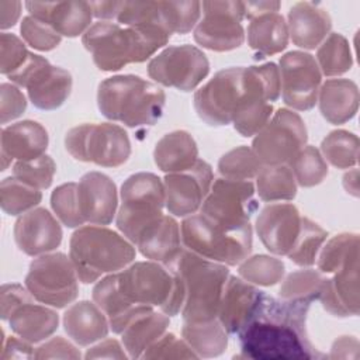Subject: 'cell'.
Here are the masks:
<instances>
[{
    "mask_svg": "<svg viewBox=\"0 0 360 360\" xmlns=\"http://www.w3.org/2000/svg\"><path fill=\"white\" fill-rule=\"evenodd\" d=\"M309 305L264 295L257 316L238 333L240 356L255 360L323 359L309 340L307 315Z\"/></svg>",
    "mask_w": 360,
    "mask_h": 360,
    "instance_id": "6da1fadb",
    "label": "cell"
},
{
    "mask_svg": "<svg viewBox=\"0 0 360 360\" xmlns=\"http://www.w3.org/2000/svg\"><path fill=\"white\" fill-rule=\"evenodd\" d=\"M165 104V91L156 83L135 75L111 76L98 84L100 112L129 128L156 124L163 114Z\"/></svg>",
    "mask_w": 360,
    "mask_h": 360,
    "instance_id": "7a4b0ae2",
    "label": "cell"
},
{
    "mask_svg": "<svg viewBox=\"0 0 360 360\" xmlns=\"http://www.w3.org/2000/svg\"><path fill=\"white\" fill-rule=\"evenodd\" d=\"M136 256L135 246L122 235L103 225L77 228L69 242V257L84 284L98 281L104 274L121 271Z\"/></svg>",
    "mask_w": 360,
    "mask_h": 360,
    "instance_id": "3957f363",
    "label": "cell"
},
{
    "mask_svg": "<svg viewBox=\"0 0 360 360\" xmlns=\"http://www.w3.org/2000/svg\"><path fill=\"white\" fill-rule=\"evenodd\" d=\"M167 42L166 37L110 21L94 22L82 35V44L91 53L94 65L104 72L145 62Z\"/></svg>",
    "mask_w": 360,
    "mask_h": 360,
    "instance_id": "277c9868",
    "label": "cell"
},
{
    "mask_svg": "<svg viewBox=\"0 0 360 360\" xmlns=\"http://www.w3.org/2000/svg\"><path fill=\"white\" fill-rule=\"evenodd\" d=\"M183 280L186 298L181 308L183 322H204L218 316L225 283L229 277L228 266L208 260L188 249L167 264Z\"/></svg>",
    "mask_w": 360,
    "mask_h": 360,
    "instance_id": "5b68a950",
    "label": "cell"
},
{
    "mask_svg": "<svg viewBox=\"0 0 360 360\" xmlns=\"http://www.w3.org/2000/svg\"><path fill=\"white\" fill-rule=\"evenodd\" d=\"M118 287L132 304L158 308L169 316L181 312L186 298L180 276L167 264L153 260L132 262L118 271Z\"/></svg>",
    "mask_w": 360,
    "mask_h": 360,
    "instance_id": "8992f818",
    "label": "cell"
},
{
    "mask_svg": "<svg viewBox=\"0 0 360 360\" xmlns=\"http://www.w3.org/2000/svg\"><path fill=\"white\" fill-rule=\"evenodd\" d=\"M186 249L225 266H236L252 252V225L225 226L200 212L188 215L180 225Z\"/></svg>",
    "mask_w": 360,
    "mask_h": 360,
    "instance_id": "52a82bcc",
    "label": "cell"
},
{
    "mask_svg": "<svg viewBox=\"0 0 360 360\" xmlns=\"http://www.w3.org/2000/svg\"><path fill=\"white\" fill-rule=\"evenodd\" d=\"M121 205L115 224L118 231L134 245L138 233L163 215L166 202L163 180L153 173L131 174L120 190Z\"/></svg>",
    "mask_w": 360,
    "mask_h": 360,
    "instance_id": "ba28073f",
    "label": "cell"
},
{
    "mask_svg": "<svg viewBox=\"0 0 360 360\" xmlns=\"http://www.w3.org/2000/svg\"><path fill=\"white\" fill-rule=\"evenodd\" d=\"M65 148L76 160L103 167H118L131 155L127 131L112 122L82 124L70 128L65 136Z\"/></svg>",
    "mask_w": 360,
    "mask_h": 360,
    "instance_id": "9c48e42d",
    "label": "cell"
},
{
    "mask_svg": "<svg viewBox=\"0 0 360 360\" xmlns=\"http://www.w3.org/2000/svg\"><path fill=\"white\" fill-rule=\"evenodd\" d=\"M25 287L37 301L52 308H65L79 295V277L69 256L49 252L31 262Z\"/></svg>",
    "mask_w": 360,
    "mask_h": 360,
    "instance_id": "30bf717a",
    "label": "cell"
},
{
    "mask_svg": "<svg viewBox=\"0 0 360 360\" xmlns=\"http://www.w3.org/2000/svg\"><path fill=\"white\" fill-rule=\"evenodd\" d=\"M307 141V127L300 114L280 108L255 135L252 149L263 166L290 165Z\"/></svg>",
    "mask_w": 360,
    "mask_h": 360,
    "instance_id": "8fae6325",
    "label": "cell"
},
{
    "mask_svg": "<svg viewBox=\"0 0 360 360\" xmlns=\"http://www.w3.org/2000/svg\"><path fill=\"white\" fill-rule=\"evenodd\" d=\"M11 83L27 89L30 101L39 110L59 108L72 91V75L59 66H53L41 55L30 52L25 63L7 76Z\"/></svg>",
    "mask_w": 360,
    "mask_h": 360,
    "instance_id": "7c38bea8",
    "label": "cell"
},
{
    "mask_svg": "<svg viewBox=\"0 0 360 360\" xmlns=\"http://www.w3.org/2000/svg\"><path fill=\"white\" fill-rule=\"evenodd\" d=\"M208 73L207 55L188 44L165 48L148 63V75L153 82L181 91L194 90Z\"/></svg>",
    "mask_w": 360,
    "mask_h": 360,
    "instance_id": "4fadbf2b",
    "label": "cell"
},
{
    "mask_svg": "<svg viewBox=\"0 0 360 360\" xmlns=\"http://www.w3.org/2000/svg\"><path fill=\"white\" fill-rule=\"evenodd\" d=\"M202 18L194 28V41L214 52H228L245 41L243 1H202Z\"/></svg>",
    "mask_w": 360,
    "mask_h": 360,
    "instance_id": "5bb4252c",
    "label": "cell"
},
{
    "mask_svg": "<svg viewBox=\"0 0 360 360\" xmlns=\"http://www.w3.org/2000/svg\"><path fill=\"white\" fill-rule=\"evenodd\" d=\"M256 188L250 180L219 177L212 181L200 214L225 226H245L257 210Z\"/></svg>",
    "mask_w": 360,
    "mask_h": 360,
    "instance_id": "9a60e30c",
    "label": "cell"
},
{
    "mask_svg": "<svg viewBox=\"0 0 360 360\" xmlns=\"http://www.w3.org/2000/svg\"><path fill=\"white\" fill-rule=\"evenodd\" d=\"M242 94L243 66L226 68L217 72L194 93V110L205 124L224 127L232 122Z\"/></svg>",
    "mask_w": 360,
    "mask_h": 360,
    "instance_id": "2e32d148",
    "label": "cell"
},
{
    "mask_svg": "<svg viewBox=\"0 0 360 360\" xmlns=\"http://www.w3.org/2000/svg\"><path fill=\"white\" fill-rule=\"evenodd\" d=\"M280 93L285 105L297 111L311 110L318 100L322 73L315 58L304 51H291L280 59Z\"/></svg>",
    "mask_w": 360,
    "mask_h": 360,
    "instance_id": "e0dca14e",
    "label": "cell"
},
{
    "mask_svg": "<svg viewBox=\"0 0 360 360\" xmlns=\"http://www.w3.org/2000/svg\"><path fill=\"white\" fill-rule=\"evenodd\" d=\"M212 181V169L201 159L187 170L167 173L163 179V186L165 207L169 214L181 218L197 214L211 190Z\"/></svg>",
    "mask_w": 360,
    "mask_h": 360,
    "instance_id": "ac0fdd59",
    "label": "cell"
},
{
    "mask_svg": "<svg viewBox=\"0 0 360 360\" xmlns=\"http://www.w3.org/2000/svg\"><path fill=\"white\" fill-rule=\"evenodd\" d=\"M264 295V291L242 277H228L217 316L228 335H238L257 316Z\"/></svg>",
    "mask_w": 360,
    "mask_h": 360,
    "instance_id": "d6986e66",
    "label": "cell"
},
{
    "mask_svg": "<svg viewBox=\"0 0 360 360\" xmlns=\"http://www.w3.org/2000/svg\"><path fill=\"white\" fill-rule=\"evenodd\" d=\"M301 214L294 204L271 202L262 208L256 218V232L264 248L277 255L287 256L301 229Z\"/></svg>",
    "mask_w": 360,
    "mask_h": 360,
    "instance_id": "ffe728a7",
    "label": "cell"
},
{
    "mask_svg": "<svg viewBox=\"0 0 360 360\" xmlns=\"http://www.w3.org/2000/svg\"><path fill=\"white\" fill-rule=\"evenodd\" d=\"M13 232L15 245L28 256L53 252L59 248L63 236L59 221L46 208L41 207L20 215Z\"/></svg>",
    "mask_w": 360,
    "mask_h": 360,
    "instance_id": "44dd1931",
    "label": "cell"
},
{
    "mask_svg": "<svg viewBox=\"0 0 360 360\" xmlns=\"http://www.w3.org/2000/svg\"><path fill=\"white\" fill-rule=\"evenodd\" d=\"M79 208L84 222L108 225L118 211L117 186L101 172H89L77 183Z\"/></svg>",
    "mask_w": 360,
    "mask_h": 360,
    "instance_id": "7402d4cb",
    "label": "cell"
},
{
    "mask_svg": "<svg viewBox=\"0 0 360 360\" xmlns=\"http://www.w3.org/2000/svg\"><path fill=\"white\" fill-rule=\"evenodd\" d=\"M30 15L52 27L60 37L83 35L91 24L93 10L87 1H25Z\"/></svg>",
    "mask_w": 360,
    "mask_h": 360,
    "instance_id": "603a6c76",
    "label": "cell"
},
{
    "mask_svg": "<svg viewBox=\"0 0 360 360\" xmlns=\"http://www.w3.org/2000/svg\"><path fill=\"white\" fill-rule=\"evenodd\" d=\"M359 291V259H354L332 273V277H325L319 301L333 316H356L360 309Z\"/></svg>",
    "mask_w": 360,
    "mask_h": 360,
    "instance_id": "cb8c5ba5",
    "label": "cell"
},
{
    "mask_svg": "<svg viewBox=\"0 0 360 360\" xmlns=\"http://www.w3.org/2000/svg\"><path fill=\"white\" fill-rule=\"evenodd\" d=\"M49 143L46 129L37 121L24 120L1 129V170L13 159L32 160L42 155Z\"/></svg>",
    "mask_w": 360,
    "mask_h": 360,
    "instance_id": "d4e9b609",
    "label": "cell"
},
{
    "mask_svg": "<svg viewBox=\"0 0 360 360\" xmlns=\"http://www.w3.org/2000/svg\"><path fill=\"white\" fill-rule=\"evenodd\" d=\"M134 246L143 257L170 264L183 249L180 225L173 217L163 214L138 233Z\"/></svg>",
    "mask_w": 360,
    "mask_h": 360,
    "instance_id": "484cf974",
    "label": "cell"
},
{
    "mask_svg": "<svg viewBox=\"0 0 360 360\" xmlns=\"http://www.w3.org/2000/svg\"><path fill=\"white\" fill-rule=\"evenodd\" d=\"M287 18L288 35L298 48L315 49L330 34L332 20L329 13L315 3H295L290 8Z\"/></svg>",
    "mask_w": 360,
    "mask_h": 360,
    "instance_id": "4316f807",
    "label": "cell"
},
{
    "mask_svg": "<svg viewBox=\"0 0 360 360\" xmlns=\"http://www.w3.org/2000/svg\"><path fill=\"white\" fill-rule=\"evenodd\" d=\"M11 330L30 343H39L55 333L59 325L56 311L32 295L15 305L7 316Z\"/></svg>",
    "mask_w": 360,
    "mask_h": 360,
    "instance_id": "83f0119b",
    "label": "cell"
},
{
    "mask_svg": "<svg viewBox=\"0 0 360 360\" xmlns=\"http://www.w3.org/2000/svg\"><path fill=\"white\" fill-rule=\"evenodd\" d=\"M169 315L149 305H139L128 319L121 335L122 346L131 359H139L169 328Z\"/></svg>",
    "mask_w": 360,
    "mask_h": 360,
    "instance_id": "f1b7e54d",
    "label": "cell"
},
{
    "mask_svg": "<svg viewBox=\"0 0 360 360\" xmlns=\"http://www.w3.org/2000/svg\"><path fill=\"white\" fill-rule=\"evenodd\" d=\"M68 336L79 346H90L107 338L110 322L96 302L79 301L72 304L62 318Z\"/></svg>",
    "mask_w": 360,
    "mask_h": 360,
    "instance_id": "f546056e",
    "label": "cell"
},
{
    "mask_svg": "<svg viewBox=\"0 0 360 360\" xmlns=\"http://www.w3.org/2000/svg\"><path fill=\"white\" fill-rule=\"evenodd\" d=\"M359 87L349 79H329L321 84L318 104L322 117L333 124L350 121L359 108Z\"/></svg>",
    "mask_w": 360,
    "mask_h": 360,
    "instance_id": "4dcf8cb0",
    "label": "cell"
},
{
    "mask_svg": "<svg viewBox=\"0 0 360 360\" xmlns=\"http://www.w3.org/2000/svg\"><path fill=\"white\" fill-rule=\"evenodd\" d=\"M153 160L158 169L167 173L183 172L198 160V148L190 132L176 129L165 134L155 145Z\"/></svg>",
    "mask_w": 360,
    "mask_h": 360,
    "instance_id": "1f68e13d",
    "label": "cell"
},
{
    "mask_svg": "<svg viewBox=\"0 0 360 360\" xmlns=\"http://www.w3.org/2000/svg\"><path fill=\"white\" fill-rule=\"evenodd\" d=\"M248 45L257 58L271 56L288 45V27L278 11H269L253 17L248 25Z\"/></svg>",
    "mask_w": 360,
    "mask_h": 360,
    "instance_id": "d6a6232c",
    "label": "cell"
},
{
    "mask_svg": "<svg viewBox=\"0 0 360 360\" xmlns=\"http://www.w3.org/2000/svg\"><path fill=\"white\" fill-rule=\"evenodd\" d=\"M93 301L107 315L110 329L114 333H121L128 319L135 314L139 305L128 301L118 287V271L107 274L98 280L93 288Z\"/></svg>",
    "mask_w": 360,
    "mask_h": 360,
    "instance_id": "836d02e7",
    "label": "cell"
},
{
    "mask_svg": "<svg viewBox=\"0 0 360 360\" xmlns=\"http://www.w3.org/2000/svg\"><path fill=\"white\" fill-rule=\"evenodd\" d=\"M181 336L198 357H218L228 347V332L218 318L204 322H184Z\"/></svg>",
    "mask_w": 360,
    "mask_h": 360,
    "instance_id": "e575fe53",
    "label": "cell"
},
{
    "mask_svg": "<svg viewBox=\"0 0 360 360\" xmlns=\"http://www.w3.org/2000/svg\"><path fill=\"white\" fill-rule=\"evenodd\" d=\"M256 193L262 201H290L297 195V181L288 165L263 166L256 176Z\"/></svg>",
    "mask_w": 360,
    "mask_h": 360,
    "instance_id": "d590c367",
    "label": "cell"
},
{
    "mask_svg": "<svg viewBox=\"0 0 360 360\" xmlns=\"http://www.w3.org/2000/svg\"><path fill=\"white\" fill-rule=\"evenodd\" d=\"M325 274L314 269H302L290 273L281 283L278 298L287 302L309 305L319 300Z\"/></svg>",
    "mask_w": 360,
    "mask_h": 360,
    "instance_id": "8d00e7d4",
    "label": "cell"
},
{
    "mask_svg": "<svg viewBox=\"0 0 360 360\" xmlns=\"http://www.w3.org/2000/svg\"><path fill=\"white\" fill-rule=\"evenodd\" d=\"M354 259H359V235L343 232L322 245L315 263L321 273L332 274Z\"/></svg>",
    "mask_w": 360,
    "mask_h": 360,
    "instance_id": "74e56055",
    "label": "cell"
},
{
    "mask_svg": "<svg viewBox=\"0 0 360 360\" xmlns=\"http://www.w3.org/2000/svg\"><path fill=\"white\" fill-rule=\"evenodd\" d=\"M315 60L321 73L328 77L346 73L353 65L349 41L339 32H330L318 46Z\"/></svg>",
    "mask_w": 360,
    "mask_h": 360,
    "instance_id": "f35d334b",
    "label": "cell"
},
{
    "mask_svg": "<svg viewBox=\"0 0 360 360\" xmlns=\"http://www.w3.org/2000/svg\"><path fill=\"white\" fill-rule=\"evenodd\" d=\"M325 162L336 169L356 167L359 162V138L346 129L330 131L321 142L319 149Z\"/></svg>",
    "mask_w": 360,
    "mask_h": 360,
    "instance_id": "ab89813d",
    "label": "cell"
},
{
    "mask_svg": "<svg viewBox=\"0 0 360 360\" xmlns=\"http://www.w3.org/2000/svg\"><path fill=\"white\" fill-rule=\"evenodd\" d=\"M326 238L328 232L321 225L307 217H302L298 238L287 253L288 259L301 267L315 264L318 253L322 245L326 242Z\"/></svg>",
    "mask_w": 360,
    "mask_h": 360,
    "instance_id": "60d3db41",
    "label": "cell"
},
{
    "mask_svg": "<svg viewBox=\"0 0 360 360\" xmlns=\"http://www.w3.org/2000/svg\"><path fill=\"white\" fill-rule=\"evenodd\" d=\"M42 200L41 190L18 180L6 177L0 184V205L8 215H22L35 208Z\"/></svg>",
    "mask_w": 360,
    "mask_h": 360,
    "instance_id": "b9f144b4",
    "label": "cell"
},
{
    "mask_svg": "<svg viewBox=\"0 0 360 360\" xmlns=\"http://www.w3.org/2000/svg\"><path fill=\"white\" fill-rule=\"evenodd\" d=\"M239 277L255 285L270 287L276 285L284 278L285 267L284 263L269 255L248 256L239 263Z\"/></svg>",
    "mask_w": 360,
    "mask_h": 360,
    "instance_id": "7bdbcfd3",
    "label": "cell"
},
{
    "mask_svg": "<svg viewBox=\"0 0 360 360\" xmlns=\"http://www.w3.org/2000/svg\"><path fill=\"white\" fill-rule=\"evenodd\" d=\"M263 167L252 148L245 145L233 148L218 160V172L221 177L232 180H252Z\"/></svg>",
    "mask_w": 360,
    "mask_h": 360,
    "instance_id": "ee69618b",
    "label": "cell"
},
{
    "mask_svg": "<svg viewBox=\"0 0 360 360\" xmlns=\"http://www.w3.org/2000/svg\"><path fill=\"white\" fill-rule=\"evenodd\" d=\"M288 166L292 170L297 184L301 187L318 186L328 176V163L319 149L312 145H305Z\"/></svg>",
    "mask_w": 360,
    "mask_h": 360,
    "instance_id": "f6af8a7d",
    "label": "cell"
},
{
    "mask_svg": "<svg viewBox=\"0 0 360 360\" xmlns=\"http://www.w3.org/2000/svg\"><path fill=\"white\" fill-rule=\"evenodd\" d=\"M51 207L56 218L68 228H80L86 224L79 208L77 183L58 186L51 194Z\"/></svg>",
    "mask_w": 360,
    "mask_h": 360,
    "instance_id": "bcb514c9",
    "label": "cell"
},
{
    "mask_svg": "<svg viewBox=\"0 0 360 360\" xmlns=\"http://www.w3.org/2000/svg\"><path fill=\"white\" fill-rule=\"evenodd\" d=\"M55 172L56 165L48 155H42L32 160H17L13 165V176L38 190L51 187Z\"/></svg>",
    "mask_w": 360,
    "mask_h": 360,
    "instance_id": "7dc6e473",
    "label": "cell"
},
{
    "mask_svg": "<svg viewBox=\"0 0 360 360\" xmlns=\"http://www.w3.org/2000/svg\"><path fill=\"white\" fill-rule=\"evenodd\" d=\"M20 31L22 39L31 48L42 52L55 49L62 41V37L52 27L32 15H25L22 18Z\"/></svg>",
    "mask_w": 360,
    "mask_h": 360,
    "instance_id": "c3c4849f",
    "label": "cell"
},
{
    "mask_svg": "<svg viewBox=\"0 0 360 360\" xmlns=\"http://www.w3.org/2000/svg\"><path fill=\"white\" fill-rule=\"evenodd\" d=\"M141 359H198V356L184 339L165 332L143 352Z\"/></svg>",
    "mask_w": 360,
    "mask_h": 360,
    "instance_id": "681fc988",
    "label": "cell"
},
{
    "mask_svg": "<svg viewBox=\"0 0 360 360\" xmlns=\"http://www.w3.org/2000/svg\"><path fill=\"white\" fill-rule=\"evenodd\" d=\"M0 49H1V62H0V72L6 76L14 73L20 69L30 52L27 51L24 42L14 34L1 32L0 35Z\"/></svg>",
    "mask_w": 360,
    "mask_h": 360,
    "instance_id": "f907efd6",
    "label": "cell"
},
{
    "mask_svg": "<svg viewBox=\"0 0 360 360\" xmlns=\"http://www.w3.org/2000/svg\"><path fill=\"white\" fill-rule=\"evenodd\" d=\"M27 108L24 93L14 83H1L0 86V121L7 124L18 118Z\"/></svg>",
    "mask_w": 360,
    "mask_h": 360,
    "instance_id": "816d5d0a",
    "label": "cell"
},
{
    "mask_svg": "<svg viewBox=\"0 0 360 360\" xmlns=\"http://www.w3.org/2000/svg\"><path fill=\"white\" fill-rule=\"evenodd\" d=\"M80 350L63 339L62 336L52 338L35 349L34 359H80Z\"/></svg>",
    "mask_w": 360,
    "mask_h": 360,
    "instance_id": "f5cc1de1",
    "label": "cell"
},
{
    "mask_svg": "<svg viewBox=\"0 0 360 360\" xmlns=\"http://www.w3.org/2000/svg\"><path fill=\"white\" fill-rule=\"evenodd\" d=\"M32 295L27 287H22L21 284L11 283V284H3L0 290V315L3 321H7L8 314L11 309L18 305L21 301Z\"/></svg>",
    "mask_w": 360,
    "mask_h": 360,
    "instance_id": "db71d44e",
    "label": "cell"
},
{
    "mask_svg": "<svg viewBox=\"0 0 360 360\" xmlns=\"http://www.w3.org/2000/svg\"><path fill=\"white\" fill-rule=\"evenodd\" d=\"M35 357V349L32 343L24 340L20 336H10L6 338L3 332V342H1V360H13V359H32Z\"/></svg>",
    "mask_w": 360,
    "mask_h": 360,
    "instance_id": "11a10c76",
    "label": "cell"
},
{
    "mask_svg": "<svg viewBox=\"0 0 360 360\" xmlns=\"http://www.w3.org/2000/svg\"><path fill=\"white\" fill-rule=\"evenodd\" d=\"M127 350H124V346L115 339H104L100 343L91 346L87 349L84 359H120L125 360L128 359Z\"/></svg>",
    "mask_w": 360,
    "mask_h": 360,
    "instance_id": "9f6ffc18",
    "label": "cell"
},
{
    "mask_svg": "<svg viewBox=\"0 0 360 360\" xmlns=\"http://www.w3.org/2000/svg\"><path fill=\"white\" fill-rule=\"evenodd\" d=\"M359 356V340L356 336H339L332 347L329 359H357Z\"/></svg>",
    "mask_w": 360,
    "mask_h": 360,
    "instance_id": "6f0895ef",
    "label": "cell"
},
{
    "mask_svg": "<svg viewBox=\"0 0 360 360\" xmlns=\"http://www.w3.org/2000/svg\"><path fill=\"white\" fill-rule=\"evenodd\" d=\"M21 15V3L14 0H0V28L7 30L15 25Z\"/></svg>",
    "mask_w": 360,
    "mask_h": 360,
    "instance_id": "680465c9",
    "label": "cell"
},
{
    "mask_svg": "<svg viewBox=\"0 0 360 360\" xmlns=\"http://www.w3.org/2000/svg\"><path fill=\"white\" fill-rule=\"evenodd\" d=\"M90 7L93 10V15L101 21L115 20L118 10L121 7V1H90Z\"/></svg>",
    "mask_w": 360,
    "mask_h": 360,
    "instance_id": "91938a15",
    "label": "cell"
},
{
    "mask_svg": "<svg viewBox=\"0 0 360 360\" xmlns=\"http://www.w3.org/2000/svg\"><path fill=\"white\" fill-rule=\"evenodd\" d=\"M245 6V18L252 20L259 14H264L269 11H278V1H243Z\"/></svg>",
    "mask_w": 360,
    "mask_h": 360,
    "instance_id": "94428289",
    "label": "cell"
},
{
    "mask_svg": "<svg viewBox=\"0 0 360 360\" xmlns=\"http://www.w3.org/2000/svg\"><path fill=\"white\" fill-rule=\"evenodd\" d=\"M343 187L353 197H359V170H357V167H352V170L343 176Z\"/></svg>",
    "mask_w": 360,
    "mask_h": 360,
    "instance_id": "6125c7cd",
    "label": "cell"
}]
</instances>
